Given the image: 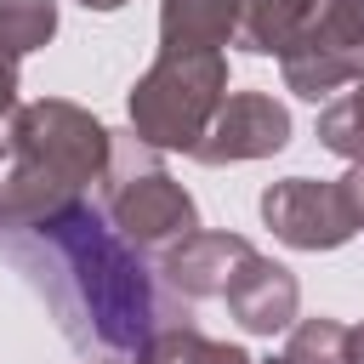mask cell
Here are the masks:
<instances>
[{
  "label": "cell",
  "instance_id": "cell-16",
  "mask_svg": "<svg viewBox=\"0 0 364 364\" xmlns=\"http://www.w3.org/2000/svg\"><path fill=\"white\" fill-rule=\"evenodd\" d=\"M17 114V57H0V119H11ZM0 148H6V136H0Z\"/></svg>",
  "mask_w": 364,
  "mask_h": 364
},
{
  "label": "cell",
  "instance_id": "cell-11",
  "mask_svg": "<svg viewBox=\"0 0 364 364\" xmlns=\"http://www.w3.org/2000/svg\"><path fill=\"white\" fill-rule=\"evenodd\" d=\"M318 0H239V51L250 57H284L301 28L313 23Z\"/></svg>",
  "mask_w": 364,
  "mask_h": 364
},
{
  "label": "cell",
  "instance_id": "cell-15",
  "mask_svg": "<svg viewBox=\"0 0 364 364\" xmlns=\"http://www.w3.org/2000/svg\"><path fill=\"white\" fill-rule=\"evenodd\" d=\"M318 142H324L330 154H341L347 165L364 159V74L353 80L347 97L324 102V114H318Z\"/></svg>",
  "mask_w": 364,
  "mask_h": 364
},
{
  "label": "cell",
  "instance_id": "cell-17",
  "mask_svg": "<svg viewBox=\"0 0 364 364\" xmlns=\"http://www.w3.org/2000/svg\"><path fill=\"white\" fill-rule=\"evenodd\" d=\"M341 188H347V205H353V216H358V228H364V159H353V165H347Z\"/></svg>",
  "mask_w": 364,
  "mask_h": 364
},
{
  "label": "cell",
  "instance_id": "cell-8",
  "mask_svg": "<svg viewBox=\"0 0 364 364\" xmlns=\"http://www.w3.org/2000/svg\"><path fill=\"white\" fill-rule=\"evenodd\" d=\"M222 301H228V313L239 318V330H250V336H279V330H290V324H296L301 284H296V273H290L284 262H273V256L250 250V256L233 267V279H228Z\"/></svg>",
  "mask_w": 364,
  "mask_h": 364
},
{
  "label": "cell",
  "instance_id": "cell-7",
  "mask_svg": "<svg viewBox=\"0 0 364 364\" xmlns=\"http://www.w3.org/2000/svg\"><path fill=\"white\" fill-rule=\"evenodd\" d=\"M284 142H290V114H284V102H273L267 91H233V97L216 108L210 131L199 136L193 159H199V165H239V159H267V154H279Z\"/></svg>",
  "mask_w": 364,
  "mask_h": 364
},
{
  "label": "cell",
  "instance_id": "cell-13",
  "mask_svg": "<svg viewBox=\"0 0 364 364\" xmlns=\"http://www.w3.org/2000/svg\"><path fill=\"white\" fill-rule=\"evenodd\" d=\"M273 364H353V330L336 318H301L290 324Z\"/></svg>",
  "mask_w": 364,
  "mask_h": 364
},
{
  "label": "cell",
  "instance_id": "cell-14",
  "mask_svg": "<svg viewBox=\"0 0 364 364\" xmlns=\"http://www.w3.org/2000/svg\"><path fill=\"white\" fill-rule=\"evenodd\" d=\"M57 34V0H0V57H28Z\"/></svg>",
  "mask_w": 364,
  "mask_h": 364
},
{
  "label": "cell",
  "instance_id": "cell-10",
  "mask_svg": "<svg viewBox=\"0 0 364 364\" xmlns=\"http://www.w3.org/2000/svg\"><path fill=\"white\" fill-rule=\"evenodd\" d=\"M239 40V0H159V51H222Z\"/></svg>",
  "mask_w": 364,
  "mask_h": 364
},
{
  "label": "cell",
  "instance_id": "cell-6",
  "mask_svg": "<svg viewBox=\"0 0 364 364\" xmlns=\"http://www.w3.org/2000/svg\"><path fill=\"white\" fill-rule=\"evenodd\" d=\"M262 222L290 250H341L358 233V216L347 205L341 176L336 182H324V176L318 182L313 176H284V182L262 188Z\"/></svg>",
  "mask_w": 364,
  "mask_h": 364
},
{
  "label": "cell",
  "instance_id": "cell-12",
  "mask_svg": "<svg viewBox=\"0 0 364 364\" xmlns=\"http://www.w3.org/2000/svg\"><path fill=\"white\" fill-rule=\"evenodd\" d=\"M136 364H256L245 347H233V341H210V336H199L188 318L182 324H159L154 336H148V347L136 353Z\"/></svg>",
  "mask_w": 364,
  "mask_h": 364
},
{
  "label": "cell",
  "instance_id": "cell-2",
  "mask_svg": "<svg viewBox=\"0 0 364 364\" xmlns=\"http://www.w3.org/2000/svg\"><path fill=\"white\" fill-rule=\"evenodd\" d=\"M6 159L11 165L0 176V228H23L85 199V188L108 176L114 131L68 97L17 102V114L6 119Z\"/></svg>",
  "mask_w": 364,
  "mask_h": 364
},
{
  "label": "cell",
  "instance_id": "cell-19",
  "mask_svg": "<svg viewBox=\"0 0 364 364\" xmlns=\"http://www.w3.org/2000/svg\"><path fill=\"white\" fill-rule=\"evenodd\" d=\"M353 364H364V324H353Z\"/></svg>",
  "mask_w": 364,
  "mask_h": 364
},
{
  "label": "cell",
  "instance_id": "cell-18",
  "mask_svg": "<svg viewBox=\"0 0 364 364\" xmlns=\"http://www.w3.org/2000/svg\"><path fill=\"white\" fill-rule=\"evenodd\" d=\"M80 6H85V11H119L125 0H80Z\"/></svg>",
  "mask_w": 364,
  "mask_h": 364
},
{
  "label": "cell",
  "instance_id": "cell-9",
  "mask_svg": "<svg viewBox=\"0 0 364 364\" xmlns=\"http://www.w3.org/2000/svg\"><path fill=\"white\" fill-rule=\"evenodd\" d=\"M245 256H250V239L245 233H188V239H176L165 250L159 273H165V284L176 296L205 301V296H222L228 290V279H233V267Z\"/></svg>",
  "mask_w": 364,
  "mask_h": 364
},
{
  "label": "cell",
  "instance_id": "cell-3",
  "mask_svg": "<svg viewBox=\"0 0 364 364\" xmlns=\"http://www.w3.org/2000/svg\"><path fill=\"white\" fill-rule=\"evenodd\" d=\"M228 102V57L222 51H159L154 68L131 85L125 114L131 136L159 154H193Z\"/></svg>",
  "mask_w": 364,
  "mask_h": 364
},
{
  "label": "cell",
  "instance_id": "cell-5",
  "mask_svg": "<svg viewBox=\"0 0 364 364\" xmlns=\"http://www.w3.org/2000/svg\"><path fill=\"white\" fill-rule=\"evenodd\" d=\"M279 68L284 85L307 102L353 85L364 74V0H324L301 28V40L279 57Z\"/></svg>",
  "mask_w": 364,
  "mask_h": 364
},
{
  "label": "cell",
  "instance_id": "cell-1",
  "mask_svg": "<svg viewBox=\"0 0 364 364\" xmlns=\"http://www.w3.org/2000/svg\"><path fill=\"white\" fill-rule=\"evenodd\" d=\"M0 250L51 301V313L74 347L97 341L108 353H142L165 318L154 279L136 262V245L119 239V228L102 222L85 199H74L40 222L6 228Z\"/></svg>",
  "mask_w": 364,
  "mask_h": 364
},
{
  "label": "cell",
  "instance_id": "cell-20",
  "mask_svg": "<svg viewBox=\"0 0 364 364\" xmlns=\"http://www.w3.org/2000/svg\"><path fill=\"white\" fill-rule=\"evenodd\" d=\"M102 364H119V358H102Z\"/></svg>",
  "mask_w": 364,
  "mask_h": 364
},
{
  "label": "cell",
  "instance_id": "cell-4",
  "mask_svg": "<svg viewBox=\"0 0 364 364\" xmlns=\"http://www.w3.org/2000/svg\"><path fill=\"white\" fill-rule=\"evenodd\" d=\"M159 148L136 142V136H114V159L102 176V205L108 222L119 228V239H131L136 250H171L176 239L199 233V205L193 193L154 165Z\"/></svg>",
  "mask_w": 364,
  "mask_h": 364
}]
</instances>
